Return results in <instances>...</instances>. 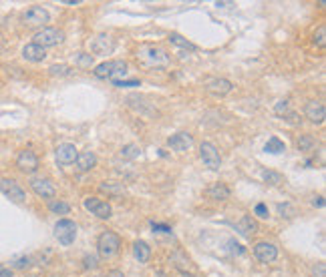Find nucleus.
Listing matches in <instances>:
<instances>
[{
	"label": "nucleus",
	"instance_id": "ddd939ff",
	"mask_svg": "<svg viewBox=\"0 0 326 277\" xmlns=\"http://www.w3.org/2000/svg\"><path fill=\"white\" fill-rule=\"evenodd\" d=\"M0 191H2L12 203H24L26 201V191L14 179H0Z\"/></svg>",
	"mask_w": 326,
	"mask_h": 277
},
{
	"label": "nucleus",
	"instance_id": "72a5a7b5",
	"mask_svg": "<svg viewBox=\"0 0 326 277\" xmlns=\"http://www.w3.org/2000/svg\"><path fill=\"white\" fill-rule=\"evenodd\" d=\"M276 211H278V215H282V217H286V219H290V217H294V215H296V211H294V207L290 203H278Z\"/></svg>",
	"mask_w": 326,
	"mask_h": 277
},
{
	"label": "nucleus",
	"instance_id": "58836bf2",
	"mask_svg": "<svg viewBox=\"0 0 326 277\" xmlns=\"http://www.w3.org/2000/svg\"><path fill=\"white\" fill-rule=\"evenodd\" d=\"M103 277H125V273L121 271V269H111L107 275H103Z\"/></svg>",
	"mask_w": 326,
	"mask_h": 277
},
{
	"label": "nucleus",
	"instance_id": "6e6552de",
	"mask_svg": "<svg viewBox=\"0 0 326 277\" xmlns=\"http://www.w3.org/2000/svg\"><path fill=\"white\" fill-rule=\"evenodd\" d=\"M39 165H41V161H39L37 153H35L33 149H24V151L18 153V157H16V169H18L20 173L33 175V173L39 171Z\"/></svg>",
	"mask_w": 326,
	"mask_h": 277
},
{
	"label": "nucleus",
	"instance_id": "c85d7f7f",
	"mask_svg": "<svg viewBox=\"0 0 326 277\" xmlns=\"http://www.w3.org/2000/svg\"><path fill=\"white\" fill-rule=\"evenodd\" d=\"M316 149V139L312 135H300L298 139V151L304 153V155H308V153H312Z\"/></svg>",
	"mask_w": 326,
	"mask_h": 277
},
{
	"label": "nucleus",
	"instance_id": "f8f14e48",
	"mask_svg": "<svg viewBox=\"0 0 326 277\" xmlns=\"http://www.w3.org/2000/svg\"><path fill=\"white\" fill-rule=\"evenodd\" d=\"M254 255L260 263H274L278 259V247L270 241H258L254 245Z\"/></svg>",
	"mask_w": 326,
	"mask_h": 277
},
{
	"label": "nucleus",
	"instance_id": "412c9836",
	"mask_svg": "<svg viewBox=\"0 0 326 277\" xmlns=\"http://www.w3.org/2000/svg\"><path fill=\"white\" fill-rule=\"evenodd\" d=\"M235 231H238L242 237H252L258 233V223L252 215H244V217L235 223Z\"/></svg>",
	"mask_w": 326,
	"mask_h": 277
},
{
	"label": "nucleus",
	"instance_id": "e433bc0d",
	"mask_svg": "<svg viewBox=\"0 0 326 277\" xmlns=\"http://www.w3.org/2000/svg\"><path fill=\"white\" fill-rule=\"evenodd\" d=\"M12 267L14 269H28L31 267V257H18L12 261Z\"/></svg>",
	"mask_w": 326,
	"mask_h": 277
},
{
	"label": "nucleus",
	"instance_id": "a211bd4d",
	"mask_svg": "<svg viewBox=\"0 0 326 277\" xmlns=\"http://www.w3.org/2000/svg\"><path fill=\"white\" fill-rule=\"evenodd\" d=\"M95 165H97V155L93 151H83L75 159V171L77 173H89L91 169H95Z\"/></svg>",
	"mask_w": 326,
	"mask_h": 277
},
{
	"label": "nucleus",
	"instance_id": "79ce46f5",
	"mask_svg": "<svg viewBox=\"0 0 326 277\" xmlns=\"http://www.w3.org/2000/svg\"><path fill=\"white\" fill-rule=\"evenodd\" d=\"M0 277H12V269H8V267H0Z\"/></svg>",
	"mask_w": 326,
	"mask_h": 277
},
{
	"label": "nucleus",
	"instance_id": "7c9ffc66",
	"mask_svg": "<svg viewBox=\"0 0 326 277\" xmlns=\"http://www.w3.org/2000/svg\"><path fill=\"white\" fill-rule=\"evenodd\" d=\"M48 73L52 77H71L73 75V67H69V65H52L48 69Z\"/></svg>",
	"mask_w": 326,
	"mask_h": 277
},
{
	"label": "nucleus",
	"instance_id": "9b49d317",
	"mask_svg": "<svg viewBox=\"0 0 326 277\" xmlns=\"http://www.w3.org/2000/svg\"><path fill=\"white\" fill-rule=\"evenodd\" d=\"M28 185H31V189L39 195V197H43V199H54V195H56V187H54V183L50 181V179H47V177H31V181H28Z\"/></svg>",
	"mask_w": 326,
	"mask_h": 277
},
{
	"label": "nucleus",
	"instance_id": "2f4dec72",
	"mask_svg": "<svg viewBox=\"0 0 326 277\" xmlns=\"http://www.w3.org/2000/svg\"><path fill=\"white\" fill-rule=\"evenodd\" d=\"M312 42H314L318 48H324V46H326V26H324V24L316 28V33H314V37H312Z\"/></svg>",
	"mask_w": 326,
	"mask_h": 277
},
{
	"label": "nucleus",
	"instance_id": "7ed1b4c3",
	"mask_svg": "<svg viewBox=\"0 0 326 277\" xmlns=\"http://www.w3.org/2000/svg\"><path fill=\"white\" fill-rule=\"evenodd\" d=\"M121 249V237L113 231H103L97 239V251L101 259H113Z\"/></svg>",
	"mask_w": 326,
	"mask_h": 277
},
{
	"label": "nucleus",
	"instance_id": "4be33fe9",
	"mask_svg": "<svg viewBox=\"0 0 326 277\" xmlns=\"http://www.w3.org/2000/svg\"><path fill=\"white\" fill-rule=\"evenodd\" d=\"M205 193L212 201H228L230 195H232V191H230V187L226 183H212Z\"/></svg>",
	"mask_w": 326,
	"mask_h": 277
},
{
	"label": "nucleus",
	"instance_id": "5701e85b",
	"mask_svg": "<svg viewBox=\"0 0 326 277\" xmlns=\"http://www.w3.org/2000/svg\"><path fill=\"white\" fill-rule=\"evenodd\" d=\"M99 191L101 193H107L111 197H121V195H125V185L123 183H117V181H103L99 185Z\"/></svg>",
	"mask_w": 326,
	"mask_h": 277
},
{
	"label": "nucleus",
	"instance_id": "393cba45",
	"mask_svg": "<svg viewBox=\"0 0 326 277\" xmlns=\"http://www.w3.org/2000/svg\"><path fill=\"white\" fill-rule=\"evenodd\" d=\"M260 177L266 185H272V187H280V185L284 183V175H280L278 171H272V169H264L260 173Z\"/></svg>",
	"mask_w": 326,
	"mask_h": 277
},
{
	"label": "nucleus",
	"instance_id": "39448f33",
	"mask_svg": "<svg viewBox=\"0 0 326 277\" xmlns=\"http://www.w3.org/2000/svg\"><path fill=\"white\" fill-rule=\"evenodd\" d=\"M77 231H79V227L71 219H58L56 225H54V237H56V241L61 243V245H65V247H67V245H73L75 243Z\"/></svg>",
	"mask_w": 326,
	"mask_h": 277
},
{
	"label": "nucleus",
	"instance_id": "0eeeda50",
	"mask_svg": "<svg viewBox=\"0 0 326 277\" xmlns=\"http://www.w3.org/2000/svg\"><path fill=\"white\" fill-rule=\"evenodd\" d=\"M22 20L26 26H33V28H45L48 22H50V14L47 8L43 6H31L26 8L24 14H22Z\"/></svg>",
	"mask_w": 326,
	"mask_h": 277
},
{
	"label": "nucleus",
	"instance_id": "aec40b11",
	"mask_svg": "<svg viewBox=\"0 0 326 277\" xmlns=\"http://www.w3.org/2000/svg\"><path fill=\"white\" fill-rule=\"evenodd\" d=\"M22 58L28 60V63H43V60L47 58V50L35 42H28L24 44L22 48Z\"/></svg>",
	"mask_w": 326,
	"mask_h": 277
},
{
	"label": "nucleus",
	"instance_id": "6ab92c4d",
	"mask_svg": "<svg viewBox=\"0 0 326 277\" xmlns=\"http://www.w3.org/2000/svg\"><path fill=\"white\" fill-rule=\"evenodd\" d=\"M169 261L173 263V267L177 269V271H180L182 275H189V271L193 269L191 267V261H189V257L182 251V249H175L171 255H169Z\"/></svg>",
	"mask_w": 326,
	"mask_h": 277
},
{
	"label": "nucleus",
	"instance_id": "37998d69",
	"mask_svg": "<svg viewBox=\"0 0 326 277\" xmlns=\"http://www.w3.org/2000/svg\"><path fill=\"white\" fill-rule=\"evenodd\" d=\"M218 8H228V6H233V2H216Z\"/></svg>",
	"mask_w": 326,
	"mask_h": 277
},
{
	"label": "nucleus",
	"instance_id": "4c0bfd02",
	"mask_svg": "<svg viewBox=\"0 0 326 277\" xmlns=\"http://www.w3.org/2000/svg\"><path fill=\"white\" fill-rule=\"evenodd\" d=\"M254 213L258 215V217H262V219H268V217H270V211H268V207H266L264 203H258V205L254 207Z\"/></svg>",
	"mask_w": 326,
	"mask_h": 277
},
{
	"label": "nucleus",
	"instance_id": "dca6fc26",
	"mask_svg": "<svg viewBox=\"0 0 326 277\" xmlns=\"http://www.w3.org/2000/svg\"><path fill=\"white\" fill-rule=\"evenodd\" d=\"M304 115L310 122H314V125H322L324 119H326V107L322 101H308L304 107Z\"/></svg>",
	"mask_w": 326,
	"mask_h": 277
},
{
	"label": "nucleus",
	"instance_id": "c756f323",
	"mask_svg": "<svg viewBox=\"0 0 326 277\" xmlns=\"http://www.w3.org/2000/svg\"><path fill=\"white\" fill-rule=\"evenodd\" d=\"M48 209L54 213V215H67L71 211V205L61 201V199H50L48 201Z\"/></svg>",
	"mask_w": 326,
	"mask_h": 277
},
{
	"label": "nucleus",
	"instance_id": "a18cd8bd",
	"mask_svg": "<svg viewBox=\"0 0 326 277\" xmlns=\"http://www.w3.org/2000/svg\"><path fill=\"white\" fill-rule=\"evenodd\" d=\"M2 50H4V37L0 35V52H2Z\"/></svg>",
	"mask_w": 326,
	"mask_h": 277
},
{
	"label": "nucleus",
	"instance_id": "c9c22d12",
	"mask_svg": "<svg viewBox=\"0 0 326 277\" xmlns=\"http://www.w3.org/2000/svg\"><path fill=\"white\" fill-rule=\"evenodd\" d=\"M274 113H276L278 117H286V115L290 113V103H288V101H278V103L274 105Z\"/></svg>",
	"mask_w": 326,
	"mask_h": 277
},
{
	"label": "nucleus",
	"instance_id": "9d476101",
	"mask_svg": "<svg viewBox=\"0 0 326 277\" xmlns=\"http://www.w3.org/2000/svg\"><path fill=\"white\" fill-rule=\"evenodd\" d=\"M203 88L214 97H226L233 90V82L222 77H210L203 80Z\"/></svg>",
	"mask_w": 326,
	"mask_h": 277
},
{
	"label": "nucleus",
	"instance_id": "ea45409f",
	"mask_svg": "<svg viewBox=\"0 0 326 277\" xmlns=\"http://www.w3.org/2000/svg\"><path fill=\"white\" fill-rule=\"evenodd\" d=\"M85 267L95 269V267H97V259H95V257H85Z\"/></svg>",
	"mask_w": 326,
	"mask_h": 277
},
{
	"label": "nucleus",
	"instance_id": "20e7f679",
	"mask_svg": "<svg viewBox=\"0 0 326 277\" xmlns=\"http://www.w3.org/2000/svg\"><path fill=\"white\" fill-rule=\"evenodd\" d=\"M65 40V33L63 30H58V28H52V26H45L41 28L39 33L35 35V44L43 46L45 50L50 48V46H56V44H61Z\"/></svg>",
	"mask_w": 326,
	"mask_h": 277
},
{
	"label": "nucleus",
	"instance_id": "423d86ee",
	"mask_svg": "<svg viewBox=\"0 0 326 277\" xmlns=\"http://www.w3.org/2000/svg\"><path fill=\"white\" fill-rule=\"evenodd\" d=\"M199 159L203 161V165L212 171H218L222 167V157H220V151L216 149L214 143L210 141H203L199 145Z\"/></svg>",
	"mask_w": 326,
	"mask_h": 277
},
{
	"label": "nucleus",
	"instance_id": "cd10ccee",
	"mask_svg": "<svg viewBox=\"0 0 326 277\" xmlns=\"http://www.w3.org/2000/svg\"><path fill=\"white\" fill-rule=\"evenodd\" d=\"M139 155H141V147H139V145H135V143L125 145V147L121 149V153H119V157H121V159H125V161H133V159H137Z\"/></svg>",
	"mask_w": 326,
	"mask_h": 277
},
{
	"label": "nucleus",
	"instance_id": "4468645a",
	"mask_svg": "<svg viewBox=\"0 0 326 277\" xmlns=\"http://www.w3.org/2000/svg\"><path fill=\"white\" fill-rule=\"evenodd\" d=\"M77 155H79V151L73 143H63L54 149V159L58 165H73Z\"/></svg>",
	"mask_w": 326,
	"mask_h": 277
},
{
	"label": "nucleus",
	"instance_id": "f03ea898",
	"mask_svg": "<svg viewBox=\"0 0 326 277\" xmlns=\"http://www.w3.org/2000/svg\"><path fill=\"white\" fill-rule=\"evenodd\" d=\"M93 73L97 79H109L113 82V80H121L129 75V65L125 60H105V63L95 67Z\"/></svg>",
	"mask_w": 326,
	"mask_h": 277
},
{
	"label": "nucleus",
	"instance_id": "f257e3e1",
	"mask_svg": "<svg viewBox=\"0 0 326 277\" xmlns=\"http://www.w3.org/2000/svg\"><path fill=\"white\" fill-rule=\"evenodd\" d=\"M135 56L141 65L149 67V69H165L171 65V56L161 48V46H155V44H143L135 50Z\"/></svg>",
	"mask_w": 326,
	"mask_h": 277
},
{
	"label": "nucleus",
	"instance_id": "f704fd0d",
	"mask_svg": "<svg viewBox=\"0 0 326 277\" xmlns=\"http://www.w3.org/2000/svg\"><path fill=\"white\" fill-rule=\"evenodd\" d=\"M117 88H129V86H139L141 82L137 79H121V80H113Z\"/></svg>",
	"mask_w": 326,
	"mask_h": 277
},
{
	"label": "nucleus",
	"instance_id": "a19ab883",
	"mask_svg": "<svg viewBox=\"0 0 326 277\" xmlns=\"http://www.w3.org/2000/svg\"><path fill=\"white\" fill-rule=\"evenodd\" d=\"M314 277H324V263H318V269L314 267Z\"/></svg>",
	"mask_w": 326,
	"mask_h": 277
},
{
	"label": "nucleus",
	"instance_id": "c03bdc74",
	"mask_svg": "<svg viewBox=\"0 0 326 277\" xmlns=\"http://www.w3.org/2000/svg\"><path fill=\"white\" fill-rule=\"evenodd\" d=\"M314 205H318V207H324V199L322 197H314V201H312Z\"/></svg>",
	"mask_w": 326,
	"mask_h": 277
},
{
	"label": "nucleus",
	"instance_id": "2eb2a0df",
	"mask_svg": "<svg viewBox=\"0 0 326 277\" xmlns=\"http://www.w3.org/2000/svg\"><path fill=\"white\" fill-rule=\"evenodd\" d=\"M89 48H91V52L95 54H111L115 50V40L109 37V35H97L91 39V42H89Z\"/></svg>",
	"mask_w": 326,
	"mask_h": 277
},
{
	"label": "nucleus",
	"instance_id": "bb28decb",
	"mask_svg": "<svg viewBox=\"0 0 326 277\" xmlns=\"http://www.w3.org/2000/svg\"><path fill=\"white\" fill-rule=\"evenodd\" d=\"M264 151L270 153V155H280V153L286 151V145H284V141H280L278 137H270L268 143H266V147H264Z\"/></svg>",
	"mask_w": 326,
	"mask_h": 277
},
{
	"label": "nucleus",
	"instance_id": "473e14b6",
	"mask_svg": "<svg viewBox=\"0 0 326 277\" xmlns=\"http://www.w3.org/2000/svg\"><path fill=\"white\" fill-rule=\"evenodd\" d=\"M75 63H77V67H81V69L93 67V54H89V52H79Z\"/></svg>",
	"mask_w": 326,
	"mask_h": 277
},
{
	"label": "nucleus",
	"instance_id": "b1692460",
	"mask_svg": "<svg viewBox=\"0 0 326 277\" xmlns=\"http://www.w3.org/2000/svg\"><path fill=\"white\" fill-rule=\"evenodd\" d=\"M133 255H135V259H137L139 263H147V261H149V257H151V247H149V245H147L145 241L137 239V241L133 243Z\"/></svg>",
	"mask_w": 326,
	"mask_h": 277
},
{
	"label": "nucleus",
	"instance_id": "f3484780",
	"mask_svg": "<svg viewBox=\"0 0 326 277\" xmlns=\"http://www.w3.org/2000/svg\"><path fill=\"white\" fill-rule=\"evenodd\" d=\"M167 147L177 151V153H186L193 147V137L189 133H175L167 139Z\"/></svg>",
	"mask_w": 326,
	"mask_h": 277
},
{
	"label": "nucleus",
	"instance_id": "49530a36",
	"mask_svg": "<svg viewBox=\"0 0 326 277\" xmlns=\"http://www.w3.org/2000/svg\"><path fill=\"white\" fill-rule=\"evenodd\" d=\"M153 277H167V275H165V271H157Z\"/></svg>",
	"mask_w": 326,
	"mask_h": 277
},
{
	"label": "nucleus",
	"instance_id": "1a4fd4ad",
	"mask_svg": "<svg viewBox=\"0 0 326 277\" xmlns=\"http://www.w3.org/2000/svg\"><path fill=\"white\" fill-rule=\"evenodd\" d=\"M83 207H85L89 213H91V215H95V217L103 219V221L111 219V215H113V207H111L107 201L99 199V197H87V199L83 201Z\"/></svg>",
	"mask_w": 326,
	"mask_h": 277
},
{
	"label": "nucleus",
	"instance_id": "a878e982",
	"mask_svg": "<svg viewBox=\"0 0 326 277\" xmlns=\"http://www.w3.org/2000/svg\"><path fill=\"white\" fill-rule=\"evenodd\" d=\"M167 40H169V42H171L173 46H177V48H184V50H191V52H193V50H197V46H195V44H193L191 40L184 39L182 35H177V33H171Z\"/></svg>",
	"mask_w": 326,
	"mask_h": 277
}]
</instances>
